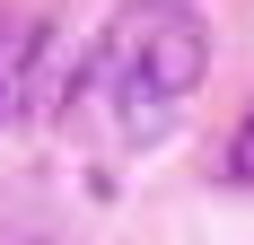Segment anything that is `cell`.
Segmentation results:
<instances>
[{
    "mask_svg": "<svg viewBox=\"0 0 254 245\" xmlns=\"http://www.w3.org/2000/svg\"><path fill=\"white\" fill-rule=\"evenodd\" d=\"M202 61H210V26L193 0H123L62 88L70 140L105 149V158H140L149 140H167L184 122Z\"/></svg>",
    "mask_w": 254,
    "mask_h": 245,
    "instance_id": "cell-1",
    "label": "cell"
},
{
    "mask_svg": "<svg viewBox=\"0 0 254 245\" xmlns=\"http://www.w3.org/2000/svg\"><path fill=\"white\" fill-rule=\"evenodd\" d=\"M44 44H53L44 18H0V122L26 114V88H35V70H44Z\"/></svg>",
    "mask_w": 254,
    "mask_h": 245,
    "instance_id": "cell-2",
    "label": "cell"
},
{
    "mask_svg": "<svg viewBox=\"0 0 254 245\" xmlns=\"http://www.w3.org/2000/svg\"><path fill=\"white\" fill-rule=\"evenodd\" d=\"M219 175H228V184H254V122L237 131L228 149H219Z\"/></svg>",
    "mask_w": 254,
    "mask_h": 245,
    "instance_id": "cell-3",
    "label": "cell"
}]
</instances>
